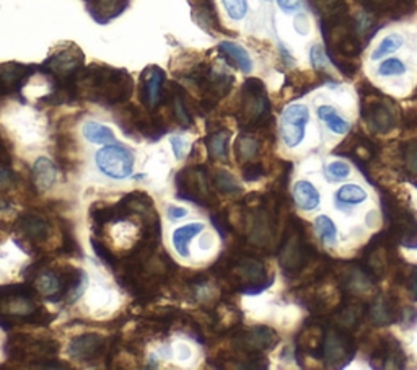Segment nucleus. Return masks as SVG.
Segmentation results:
<instances>
[{"label":"nucleus","mask_w":417,"mask_h":370,"mask_svg":"<svg viewBox=\"0 0 417 370\" xmlns=\"http://www.w3.org/2000/svg\"><path fill=\"white\" fill-rule=\"evenodd\" d=\"M25 276L31 280L36 294L49 302L72 303L85 292L88 276L85 271L69 264L54 266L53 260L43 258L31 264Z\"/></svg>","instance_id":"f257e3e1"},{"label":"nucleus","mask_w":417,"mask_h":370,"mask_svg":"<svg viewBox=\"0 0 417 370\" xmlns=\"http://www.w3.org/2000/svg\"><path fill=\"white\" fill-rule=\"evenodd\" d=\"M134 78L123 69L93 64L77 78L78 98L101 106H116L133 96Z\"/></svg>","instance_id":"f03ea898"},{"label":"nucleus","mask_w":417,"mask_h":370,"mask_svg":"<svg viewBox=\"0 0 417 370\" xmlns=\"http://www.w3.org/2000/svg\"><path fill=\"white\" fill-rule=\"evenodd\" d=\"M31 284L0 285V326L12 330L18 325L46 326L54 320L37 302Z\"/></svg>","instance_id":"7ed1b4c3"},{"label":"nucleus","mask_w":417,"mask_h":370,"mask_svg":"<svg viewBox=\"0 0 417 370\" xmlns=\"http://www.w3.org/2000/svg\"><path fill=\"white\" fill-rule=\"evenodd\" d=\"M60 344L54 339H37L30 335H10L6 343V354L10 362H25L30 367L67 369L62 360L56 359Z\"/></svg>","instance_id":"20e7f679"},{"label":"nucleus","mask_w":417,"mask_h":370,"mask_svg":"<svg viewBox=\"0 0 417 370\" xmlns=\"http://www.w3.org/2000/svg\"><path fill=\"white\" fill-rule=\"evenodd\" d=\"M85 67V56L75 44H64L56 49L40 70L53 82V88H72L77 90V78ZM78 95V93H77Z\"/></svg>","instance_id":"39448f33"},{"label":"nucleus","mask_w":417,"mask_h":370,"mask_svg":"<svg viewBox=\"0 0 417 370\" xmlns=\"http://www.w3.org/2000/svg\"><path fill=\"white\" fill-rule=\"evenodd\" d=\"M175 186L180 199L189 201L201 208H214L217 204L212 180L204 167H185L175 176Z\"/></svg>","instance_id":"423d86ee"},{"label":"nucleus","mask_w":417,"mask_h":370,"mask_svg":"<svg viewBox=\"0 0 417 370\" xmlns=\"http://www.w3.org/2000/svg\"><path fill=\"white\" fill-rule=\"evenodd\" d=\"M13 232L20 237V240H17L18 246L25 248V245H28L33 253H37L43 250V246L49 242L53 227L44 215L26 210V212L18 215L15 226H13Z\"/></svg>","instance_id":"0eeeda50"},{"label":"nucleus","mask_w":417,"mask_h":370,"mask_svg":"<svg viewBox=\"0 0 417 370\" xmlns=\"http://www.w3.org/2000/svg\"><path fill=\"white\" fill-rule=\"evenodd\" d=\"M96 167L106 176L114 180H124L133 175L134 153L121 144H108L101 151L96 152Z\"/></svg>","instance_id":"6e6552de"},{"label":"nucleus","mask_w":417,"mask_h":370,"mask_svg":"<svg viewBox=\"0 0 417 370\" xmlns=\"http://www.w3.org/2000/svg\"><path fill=\"white\" fill-rule=\"evenodd\" d=\"M266 110H268V101L264 96V87L259 81L251 78L243 85L238 121L243 128H253V126L262 123Z\"/></svg>","instance_id":"1a4fd4ad"},{"label":"nucleus","mask_w":417,"mask_h":370,"mask_svg":"<svg viewBox=\"0 0 417 370\" xmlns=\"http://www.w3.org/2000/svg\"><path fill=\"white\" fill-rule=\"evenodd\" d=\"M167 88V74L158 65H148L140 74L139 98L147 111H155L162 106Z\"/></svg>","instance_id":"9d476101"},{"label":"nucleus","mask_w":417,"mask_h":370,"mask_svg":"<svg viewBox=\"0 0 417 370\" xmlns=\"http://www.w3.org/2000/svg\"><path fill=\"white\" fill-rule=\"evenodd\" d=\"M108 346H110V341L105 336L96 335V333H87V335H80L70 341L69 354L77 362L93 364L103 358L106 359Z\"/></svg>","instance_id":"9b49d317"},{"label":"nucleus","mask_w":417,"mask_h":370,"mask_svg":"<svg viewBox=\"0 0 417 370\" xmlns=\"http://www.w3.org/2000/svg\"><path fill=\"white\" fill-rule=\"evenodd\" d=\"M278 343V335L268 326H256L233 339V349L240 353H261L274 348Z\"/></svg>","instance_id":"f8f14e48"},{"label":"nucleus","mask_w":417,"mask_h":370,"mask_svg":"<svg viewBox=\"0 0 417 370\" xmlns=\"http://www.w3.org/2000/svg\"><path fill=\"white\" fill-rule=\"evenodd\" d=\"M35 65H25L20 62L0 64V96L13 95L23 88L35 74Z\"/></svg>","instance_id":"ddd939ff"},{"label":"nucleus","mask_w":417,"mask_h":370,"mask_svg":"<svg viewBox=\"0 0 417 370\" xmlns=\"http://www.w3.org/2000/svg\"><path fill=\"white\" fill-rule=\"evenodd\" d=\"M187 2L193 8V20L198 23L199 28H203L207 33H212V35L217 31H222L214 0H187Z\"/></svg>","instance_id":"4468645a"},{"label":"nucleus","mask_w":417,"mask_h":370,"mask_svg":"<svg viewBox=\"0 0 417 370\" xmlns=\"http://www.w3.org/2000/svg\"><path fill=\"white\" fill-rule=\"evenodd\" d=\"M129 0H87V8L98 23L105 25L126 10Z\"/></svg>","instance_id":"2eb2a0df"},{"label":"nucleus","mask_w":417,"mask_h":370,"mask_svg":"<svg viewBox=\"0 0 417 370\" xmlns=\"http://www.w3.org/2000/svg\"><path fill=\"white\" fill-rule=\"evenodd\" d=\"M56 178H58V168H56L54 163L46 157L37 158L31 170L33 186H35L40 193H44V191L53 188Z\"/></svg>","instance_id":"dca6fc26"},{"label":"nucleus","mask_w":417,"mask_h":370,"mask_svg":"<svg viewBox=\"0 0 417 370\" xmlns=\"http://www.w3.org/2000/svg\"><path fill=\"white\" fill-rule=\"evenodd\" d=\"M293 201L298 209L312 212V210L320 208L321 194L312 181L298 180L293 185Z\"/></svg>","instance_id":"f3484780"},{"label":"nucleus","mask_w":417,"mask_h":370,"mask_svg":"<svg viewBox=\"0 0 417 370\" xmlns=\"http://www.w3.org/2000/svg\"><path fill=\"white\" fill-rule=\"evenodd\" d=\"M219 53L227 59V62L241 70L243 74H251L253 59L243 46L233 43V41H222L219 44Z\"/></svg>","instance_id":"a211bd4d"},{"label":"nucleus","mask_w":417,"mask_h":370,"mask_svg":"<svg viewBox=\"0 0 417 370\" xmlns=\"http://www.w3.org/2000/svg\"><path fill=\"white\" fill-rule=\"evenodd\" d=\"M56 157H58L59 167L64 170H72L78 160V145L75 142L74 135L67 133L59 134L58 142H56Z\"/></svg>","instance_id":"6ab92c4d"},{"label":"nucleus","mask_w":417,"mask_h":370,"mask_svg":"<svg viewBox=\"0 0 417 370\" xmlns=\"http://www.w3.org/2000/svg\"><path fill=\"white\" fill-rule=\"evenodd\" d=\"M368 199L367 190H364L360 185L355 183H349V185H343L334 193V201L337 208H355V205L364 204Z\"/></svg>","instance_id":"aec40b11"},{"label":"nucleus","mask_w":417,"mask_h":370,"mask_svg":"<svg viewBox=\"0 0 417 370\" xmlns=\"http://www.w3.org/2000/svg\"><path fill=\"white\" fill-rule=\"evenodd\" d=\"M316 115L318 118L325 123L327 131H331L332 134L344 135L350 128L349 121L346 119L332 105H320L316 108Z\"/></svg>","instance_id":"412c9836"},{"label":"nucleus","mask_w":417,"mask_h":370,"mask_svg":"<svg viewBox=\"0 0 417 370\" xmlns=\"http://www.w3.org/2000/svg\"><path fill=\"white\" fill-rule=\"evenodd\" d=\"M204 230V226L199 222L194 224H187V226H182L180 228H176L175 232H173V246H175V250L178 255H181L182 258L189 256V243L193 240L194 237H198L201 232Z\"/></svg>","instance_id":"4be33fe9"},{"label":"nucleus","mask_w":417,"mask_h":370,"mask_svg":"<svg viewBox=\"0 0 417 370\" xmlns=\"http://www.w3.org/2000/svg\"><path fill=\"white\" fill-rule=\"evenodd\" d=\"M228 140H230V131L228 129H215L214 133L205 139L207 152L214 160H227Z\"/></svg>","instance_id":"5701e85b"},{"label":"nucleus","mask_w":417,"mask_h":370,"mask_svg":"<svg viewBox=\"0 0 417 370\" xmlns=\"http://www.w3.org/2000/svg\"><path fill=\"white\" fill-rule=\"evenodd\" d=\"M83 135H85L88 142L100 145L112 144L116 140L114 133L108 126L98 124L95 121H88V123L83 124Z\"/></svg>","instance_id":"b1692460"},{"label":"nucleus","mask_w":417,"mask_h":370,"mask_svg":"<svg viewBox=\"0 0 417 370\" xmlns=\"http://www.w3.org/2000/svg\"><path fill=\"white\" fill-rule=\"evenodd\" d=\"M402 44H405V38H402L400 33H390V35H386L385 38H383L380 43H378L377 48L372 51V54H370V59H372V60L385 59L386 56H390L393 53H396V51H400Z\"/></svg>","instance_id":"393cba45"},{"label":"nucleus","mask_w":417,"mask_h":370,"mask_svg":"<svg viewBox=\"0 0 417 370\" xmlns=\"http://www.w3.org/2000/svg\"><path fill=\"white\" fill-rule=\"evenodd\" d=\"M235 153L240 163H250L259 153V142L250 135H240L235 142Z\"/></svg>","instance_id":"a878e982"},{"label":"nucleus","mask_w":417,"mask_h":370,"mask_svg":"<svg viewBox=\"0 0 417 370\" xmlns=\"http://www.w3.org/2000/svg\"><path fill=\"white\" fill-rule=\"evenodd\" d=\"M212 185L214 188L222 194H238L241 193L240 183L237 181V178L228 173L227 170H215L212 176Z\"/></svg>","instance_id":"bb28decb"},{"label":"nucleus","mask_w":417,"mask_h":370,"mask_svg":"<svg viewBox=\"0 0 417 370\" xmlns=\"http://www.w3.org/2000/svg\"><path fill=\"white\" fill-rule=\"evenodd\" d=\"M282 123L305 126L310 123V108L305 103H292L284 110Z\"/></svg>","instance_id":"cd10ccee"},{"label":"nucleus","mask_w":417,"mask_h":370,"mask_svg":"<svg viewBox=\"0 0 417 370\" xmlns=\"http://www.w3.org/2000/svg\"><path fill=\"white\" fill-rule=\"evenodd\" d=\"M315 230L325 245L334 246L337 243V227L327 215H318L315 219Z\"/></svg>","instance_id":"c85d7f7f"},{"label":"nucleus","mask_w":417,"mask_h":370,"mask_svg":"<svg viewBox=\"0 0 417 370\" xmlns=\"http://www.w3.org/2000/svg\"><path fill=\"white\" fill-rule=\"evenodd\" d=\"M280 135H282L284 144L287 145L289 149H295L305 139V126L282 123V121H280Z\"/></svg>","instance_id":"c756f323"},{"label":"nucleus","mask_w":417,"mask_h":370,"mask_svg":"<svg viewBox=\"0 0 417 370\" xmlns=\"http://www.w3.org/2000/svg\"><path fill=\"white\" fill-rule=\"evenodd\" d=\"M406 72H407V65L398 58H388L385 60H382L380 65H378V69H377L378 76L385 77V78L401 77V76H405Z\"/></svg>","instance_id":"7c9ffc66"},{"label":"nucleus","mask_w":417,"mask_h":370,"mask_svg":"<svg viewBox=\"0 0 417 370\" xmlns=\"http://www.w3.org/2000/svg\"><path fill=\"white\" fill-rule=\"evenodd\" d=\"M326 176L330 178V181H343L346 178L350 176V173H352V168H350L349 163L336 160L331 162L330 165L326 167Z\"/></svg>","instance_id":"2f4dec72"},{"label":"nucleus","mask_w":417,"mask_h":370,"mask_svg":"<svg viewBox=\"0 0 417 370\" xmlns=\"http://www.w3.org/2000/svg\"><path fill=\"white\" fill-rule=\"evenodd\" d=\"M92 245H93V250H95V253H96V256L100 258L103 263H105L106 266H110V268L114 271L116 266H118L119 258L116 256L114 253H112L110 248L105 245V243L98 242L96 238H92Z\"/></svg>","instance_id":"473e14b6"},{"label":"nucleus","mask_w":417,"mask_h":370,"mask_svg":"<svg viewBox=\"0 0 417 370\" xmlns=\"http://www.w3.org/2000/svg\"><path fill=\"white\" fill-rule=\"evenodd\" d=\"M225 10H227L228 17L232 20H241L245 18L246 12H248V3L246 0H222Z\"/></svg>","instance_id":"72a5a7b5"},{"label":"nucleus","mask_w":417,"mask_h":370,"mask_svg":"<svg viewBox=\"0 0 417 370\" xmlns=\"http://www.w3.org/2000/svg\"><path fill=\"white\" fill-rule=\"evenodd\" d=\"M312 20H310V17L307 15V13H303V12H300V13H297V15H295V18H293V28H295V31L298 33L300 36H308L312 33Z\"/></svg>","instance_id":"f704fd0d"},{"label":"nucleus","mask_w":417,"mask_h":370,"mask_svg":"<svg viewBox=\"0 0 417 370\" xmlns=\"http://www.w3.org/2000/svg\"><path fill=\"white\" fill-rule=\"evenodd\" d=\"M262 173L264 171H262V167L259 163H245V167H243V178L246 181L259 180Z\"/></svg>","instance_id":"c9c22d12"},{"label":"nucleus","mask_w":417,"mask_h":370,"mask_svg":"<svg viewBox=\"0 0 417 370\" xmlns=\"http://www.w3.org/2000/svg\"><path fill=\"white\" fill-rule=\"evenodd\" d=\"M171 147H173V152H175L176 160H181V158L186 155L187 142H186L185 139H181V137H173V139H171Z\"/></svg>","instance_id":"e433bc0d"},{"label":"nucleus","mask_w":417,"mask_h":370,"mask_svg":"<svg viewBox=\"0 0 417 370\" xmlns=\"http://www.w3.org/2000/svg\"><path fill=\"white\" fill-rule=\"evenodd\" d=\"M275 2H278V6L282 8L285 13H292L295 10H298L302 0H275Z\"/></svg>","instance_id":"4c0bfd02"},{"label":"nucleus","mask_w":417,"mask_h":370,"mask_svg":"<svg viewBox=\"0 0 417 370\" xmlns=\"http://www.w3.org/2000/svg\"><path fill=\"white\" fill-rule=\"evenodd\" d=\"M310 58H312V64L315 65V67H321V65L325 64V54H323V49L318 44L312 48Z\"/></svg>","instance_id":"58836bf2"},{"label":"nucleus","mask_w":417,"mask_h":370,"mask_svg":"<svg viewBox=\"0 0 417 370\" xmlns=\"http://www.w3.org/2000/svg\"><path fill=\"white\" fill-rule=\"evenodd\" d=\"M10 165V153H8V149L6 142H3L2 135H0V167Z\"/></svg>","instance_id":"ea45409f"},{"label":"nucleus","mask_w":417,"mask_h":370,"mask_svg":"<svg viewBox=\"0 0 417 370\" xmlns=\"http://www.w3.org/2000/svg\"><path fill=\"white\" fill-rule=\"evenodd\" d=\"M187 210L182 209V208H176V205H170L168 208V219L170 220H180L182 217H186Z\"/></svg>","instance_id":"a19ab883"},{"label":"nucleus","mask_w":417,"mask_h":370,"mask_svg":"<svg viewBox=\"0 0 417 370\" xmlns=\"http://www.w3.org/2000/svg\"><path fill=\"white\" fill-rule=\"evenodd\" d=\"M378 224H380V215H378L377 210H370L367 214V226L368 227H378Z\"/></svg>","instance_id":"79ce46f5"},{"label":"nucleus","mask_w":417,"mask_h":370,"mask_svg":"<svg viewBox=\"0 0 417 370\" xmlns=\"http://www.w3.org/2000/svg\"><path fill=\"white\" fill-rule=\"evenodd\" d=\"M178 351H180V359H181V360H185V359L189 358V354H191V353H189V349H187L185 344H181V346H180V349H178Z\"/></svg>","instance_id":"37998d69"},{"label":"nucleus","mask_w":417,"mask_h":370,"mask_svg":"<svg viewBox=\"0 0 417 370\" xmlns=\"http://www.w3.org/2000/svg\"><path fill=\"white\" fill-rule=\"evenodd\" d=\"M7 209H8V203L6 199L0 198V212H3V210H7Z\"/></svg>","instance_id":"c03bdc74"}]
</instances>
